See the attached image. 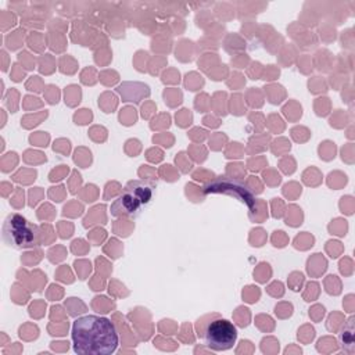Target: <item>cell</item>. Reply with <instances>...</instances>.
<instances>
[{
    "instance_id": "cell-5",
    "label": "cell",
    "mask_w": 355,
    "mask_h": 355,
    "mask_svg": "<svg viewBox=\"0 0 355 355\" xmlns=\"http://www.w3.org/2000/svg\"><path fill=\"white\" fill-rule=\"evenodd\" d=\"M204 191L207 194H216V193H222V194H227L234 197L236 200H239L240 202L245 204L250 209L254 208L255 205V198L252 191L248 189V186L237 179H232L227 176H216L214 180L208 182L204 186Z\"/></svg>"
},
{
    "instance_id": "cell-1",
    "label": "cell",
    "mask_w": 355,
    "mask_h": 355,
    "mask_svg": "<svg viewBox=\"0 0 355 355\" xmlns=\"http://www.w3.org/2000/svg\"><path fill=\"white\" fill-rule=\"evenodd\" d=\"M72 341L75 352L80 355H108L119 344L114 323L96 315H86L73 322Z\"/></svg>"
},
{
    "instance_id": "cell-3",
    "label": "cell",
    "mask_w": 355,
    "mask_h": 355,
    "mask_svg": "<svg viewBox=\"0 0 355 355\" xmlns=\"http://www.w3.org/2000/svg\"><path fill=\"white\" fill-rule=\"evenodd\" d=\"M154 184L144 180H130L122 189L119 197L111 205V214L115 216H137L144 205L153 198Z\"/></svg>"
},
{
    "instance_id": "cell-6",
    "label": "cell",
    "mask_w": 355,
    "mask_h": 355,
    "mask_svg": "<svg viewBox=\"0 0 355 355\" xmlns=\"http://www.w3.org/2000/svg\"><path fill=\"white\" fill-rule=\"evenodd\" d=\"M340 341L343 349L352 355L354 354V318H349L340 333Z\"/></svg>"
},
{
    "instance_id": "cell-2",
    "label": "cell",
    "mask_w": 355,
    "mask_h": 355,
    "mask_svg": "<svg viewBox=\"0 0 355 355\" xmlns=\"http://www.w3.org/2000/svg\"><path fill=\"white\" fill-rule=\"evenodd\" d=\"M208 322L204 319L197 320V334L204 340L205 345H208L214 351H226L232 348L237 340V330L234 324L220 318L218 313H212L207 316Z\"/></svg>"
},
{
    "instance_id": "cell-4",
    "label": "cell",
    "mask_w": 355,
    "mask_h": 355,
    "mask_svg": "<svg viewBox=\"0 0 355 355\" xmlns=\"http://www.w3.org/2000/svg\"><path fill=\"white\" fill-rule=\"evenodd\" d=\"M3 241L15 250L31 248L37 244V227L19 214H10L1 226Z\"/></svg>"
}]
</instances>
